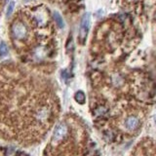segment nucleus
I'll use <instances>...</instances> for the list:
<instances>
[{
  "instance_id": "nucleus-1",
  "label": "nucleus",
  "mask_w": 156,
  "mask_h": 156,
  "mask_svg": "<svg viewBox=\"0 0 156 156\" xmlns=\"http://www.w3.org/2000/svg\"><path fill=\"white\" fill-rule=\"evenodd\" d=\"M90 14H85L84 17L82 18L80 29H79V42H81L82 44L85 43L86 39H87V35L89 32V28H90Z\"/></svg>"
},
{
  "instance_id": "nucleus-2",
  "label": "nucleus",
  "mask_w": 156,
  "mask_h": 156,
  "mask_svg": "<svg viewBox=\"0 0 156 156\" xmlns=\"http://www.w3.org/2000/svg\"><path fill=\"white\" fill-rule=\"evenodd\" d=\"M66 134H67V127L65 124H59L55 129V132L53 134L52 141L53 144H58L59 141H61L64 139Z\"/></svg>"
},
{
  "instance_id": "nucleus-3",
  "label": "nucleus",
  "mask_w": 156,
  "mask_h": 156,
  "mask_svg": "<svg viewBox=\"0 0 156 156\" xmlns=\"http://www.w3.org/2000/svg\"><path fill=\"white\" fill-rule=\"evenodd\" d=\"M13 34H14L15 37L19 38V39H22L24 38L25 36L26 35V28L25 26L22 25V24H15L14 25H13Z\"/></svg>"
},
{
  "instance_id": "nucleus-4",
  "label": "nucleus",
  "mask_w": 156,
  "mask_h": 156,
  "mask_svg": "<svg viewBox=\"0 0 156 156\" xmlns=\"http://www.w3.org/2000/svg\"><path fill=\"white\" fill-rule=\"evenodd\" d=\"M125 126L128 130H131V131L136 130L140 126V120L137 117H135V116H130V117L126 119Z\"/></svg>"
},
{
  "instance_id": "nucleus-5",
  "label": "nucleus",
  "mask_w": 156,
  "mask_h": 156,
  "mask_svg": "<svg viewBox=\"0 0 156 156\" xmlns=\"http://www.w3.org/2000/svg\"><path fill=\"white\" fill-rule=\"evenodd\" d=\"M54 19L56 21V24L59 26V28H62L65 26V22H64V20H62V16L59 14L58 12H55L54 13Z\"/></svg>"
},
{
  "instance_id": "nucleus-6",
  "label": "nucleus",
  "mask_w": 156,
  "mask_h": 156,
  "mask_svg": "<svg viewBox=\"0 0 156 156\" xmlns=\"http://www.w3.org/2000/svg\"><path fill=\"white\" fill-rule=\"evenodd\" d=\"M74 98H75V101L77 102H79V104H84L85 99H86L85 94L82 91H78L77 93H76Z\"/></svg>"
},
{
  "instance_id": "nucleus-7",
  "label": "nucleus",
  "mask_w": 156,
  "mask_h": 156,
  "mask_svg": "<svg viewBox=\"0 0 156 156\" xmlns=\"http://www.w3.org/2000/svg\"><path fill=\"white\" fill-rule=\"evenodd\" d=\"M8 55V48L5 43H1L0 44V57L4 58L5 56Z\"/></svg>"
},
{
  "instance_id": "nucleus-8",
  "label": "nucleus",
  "mask_w": 156,
  "mask_h": 156,
  "mask_svg": "<svg viewBox=\"0 0 156 156\" xmlns=\"http://www.w3.org/2000/svg\"><path fill=\"white\" fill-rule=\"evenodd\" d=\"M14 7H15V2L11 1L9 3L8 5V8H7V16H11V14L13 13V11H14Z\"/></svg>"
},
{
  "instance_id": "nucleus-9",
  "label": "nucleus",
  "mask_w": 156,
  "mask_h": 156,
  "mask_svg": "<svg viewBox=\"0 0 156 156\" xmlns=\"http://www.w3.org/2000/svg\"><path fill=\"white\" fill-rule=\"evenodd\" d=\"M107 111V108H104V107H99L98 109H96L95 113L97 115H104Z\"/></svg>"
},
{
  "instance_id": "nucleus-10",
  "label": "nucleus",
  "mask_w": 156,
  "mask_h": 156,
  "mask_svg": "<svg viewBox=\"0 0 156 156\" xmlns=\"http://www.w3.org/2000/svg\"><path fill=\"white\" fill-rule=\"evenodd\" d=\"M154 122H155V124H156V114H155V116H154Z\"/></svg>"
},
{
  "instance_id": "nucleus-11",
  "label": "nucleus",
  "mask_w": 156,
  "mask_h": 156,
  "mask_svg": "<svg viewBox=\"0 0 156 156\" xmlns=\"http://www.w3.org/2000/svg\"><path fill=\"white\" fill-rule=\"evenodd\" d=\"M24 1H25V2H28V1H31V0H24Z\"/></svg>"
}]
</instances>
